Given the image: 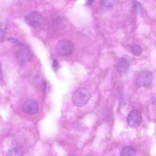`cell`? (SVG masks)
Instances as JSON below:
<instances>
[{
	"label": "cell",
	"instance_id": "8",
	"mask_svg": "<svg viewBox=\"0 0 156 156\" xmlns=\"http://www.w3.org/2000/svg\"><path fill=\"white\" fill-rule=\"evenodd\" d=\"M129 64L127 60L123 57L120 58L117 63L116 68L118 71L121 74L127 73L129 68Z\"/></svg>",
	"mask_w": 156,
	"mask_h": 156
},
{
	"label": "cell",
	"instance_id": "2",
	"mask_svg": "<svg viewBox=\"0 0 156 156\" xmlns=\"http://www.w3.org/2000/svg\"><path fill=\"white\" fill-rule=\"evenodd\" d=\"M74 50L73 43L70 41L63 39L59 41L56 46V51L61 56H68L70 55Z\"/></svg>",
	"mask_w": 156,
	"mask_h": 156
},
{
	"label": "cell",
	"instance_id": "11",
	"mask_svg": "<svg viewBox=\"0 0 156 156\" xmlns=\"http://www.w3.org/2000/svg\"><path fill=\"white\" fill-rule=\"evenodd\" d=\"M129 49L132 53L136 56H139L141 53V47L137 45L133 44L129 46Z\"/></svg>",
	"mask_w": 156,
	"mask_h": 156
},
{
	"label": "cell",
	"instance_id": "12",
	"mask_svg": "<svg viewBox=\"0 0 156 156\" xmlns=\"http://www.w3.org/2000/svg\"><path fill=\"white\" fill-rule=\"evenodd\" d=\"M133 11L136 13L142 14L143 9L141 4L136 1H133Z\"/></svg>",
	"mask_w": 156,
	"mask_h": 156
},
{
	"label": "cell",
	"instance_id": "10",
	"mask_svg": "<svg viewBox=\"0 0 156 156\" xmlns=\"http://www.w3.org/2000/svg\"><path fill=\"white\" fill-rule=\"evenodd\" d=\"M6 156H23V150L19 147H16L9 149L6 153Z\"/></svg>",
	"mask_w": 156,
	"mask_h": 156
},
{
	"label": "cell",
	"instance_id": "6",
	"mask_svg": "<svg viewBox=\"0 0 156 156\" xmlns=\"http://www.w3.org/2000/svg\"><path fill=\"white\" fill-rule=\"evenodd\" d=\"M23 109L24 112L29 115L36 114L38 111V105L37 101L32 99L26 101L23 106Z\"/></svg>",
	"mask_w": 156,
	"mask_h": 156
},
{
	"label": "cell",
	"instance_id": "4",
	"mask_svg": "<svg viewBox=\"0 0 156 156\" xmlns=\"http://www.w3.org/2000/svg\"><path fill=\"white\" fill-rule=\"evenodd\" d=\"M24 20L28 25L34 28L40 26L44 22L42 16L38 12L34 11L29 12L25 16Z\"/></svg>",
	"mask_w": 156,
	"mask_h": 156
},
{
	"label": "cell",
	"instance_id": "17",
	"mask_svg": "<svg viewBox=\"0 0 156 156\" xmlns=\"http://www.w3.org/2000/svg\"><path fill=\"white\" fill-rule=\"evenodd\" d=\"M93 1L92 0H88L87 1V3L88 5H91L93 3Z\"/></svg>",
	"mask_w": 156,
	"mask_h": 156
},
{
	"label": "cell",
	"instance_id": "3",
	"mask_svg": "<svg viewBox=\"0 0 156 156\" xmlns=\"http://www.w3.org/2000/svg\"><path fill=\"white\" fill-rule=\"evenodd\" d=\"M152 79L153 75L151 72L147 70H143L138 73L136 80L138 86L147 87L151 84Z\"/></svg>",
	"mask_w": 156,
	"mask_h": 156
},
{
	"label": "cell",
	"instance_id": "1",
	"mask_svg": "<svg viewBox=\"0 0 156 156\" xmlns=\"http://www.w3.org/2000/svg\"><path fill=\"white\" fill-rule=\"evenodd\" d=\"M90 96V93L88 89L81 88L74 93L72 97V101L76 106H82L87 103Z\"/></svg>",
	"mask_w": 156,
	"mask_h": 156
},
{
	"label": "cell",
	"instance_id": "14",
	"mask_svg": "<svg viewBox=\"0 0 156 156\" xmlns=\"http://www.w3.org/2000/svg\"><path fill=\"white\" fill-rule=\"evenodd\" d=\"M8 41L14 44L19 47L22 46L25 44L23 42L15 38H9L8 39Z\"/></svg>",
	"mask_w": 156,
	"mask_h": 156
},
{
	"label": "cell",
	"instance_id": "7",
	"mask_svg": "<svg viewBox=\"0 0 156 156\" xmlns=\"http://www.w3.org/2000/svg\"><path fill=\"white\" fill-rule=\"evenodd\" d=\"M19 47L20 48L17 51L16 53L18 60L22 63H25L30 61L31 55L26 45L25 44Z\"/></svg>",
	"mask_w": 156,
	"mask_h": 156
},
{
	"label": "cell",
	"instance_id": "13",
	"mask_svg": "<svg viewBox=\"0 0 156 156\" xmlns=\"http://www.w3.org/2000/svg\"><path fill=\"white\" fill-rule=\"evenodd\" d=\"M101 4L106 7H111L115 5L117 1L116 0H102L101 1Z\"/></svg>",
	"mask_w": 156,
	"mask_h": 156
},
{
	"label": "cell",
	"instance_id": "5",
	"mask_svg": "<svg viewBox=\"0 0 156 156\" xmlns=\"http://www.w3.org/2000/svg\"><path fill=\"white\" fill-rule=\"evenodd\" d=\"M142 120L141 114L137 110H133L130 112L126 118L127 123L131 128L138 127L140 124Z\"/></svg>",
	"mask_w": 156,
	"mask_h": 156
},
{
	"label": "cell",
	"instance_id": "18",
	"mask_svg": "<svg viewBox=\"0 0 156 156\" xmlns=\"http://www.w3.org/2000/svg\"><path fill=\"white\" fill-rule=\"evenodd\" d=\"M76 156L73 155H72V156Z\"/></svg>",
	"mask_w": 156,
	"mask_h": 156
},
{
	"label": "cell",
	"instance_id": "16",
	"mask_svg": "<svg viewBox=\"0 0 156 156\" xmlns=\"http://www.w3.org/2000/svg\"><path fill=\"white\" fill-rule=\"evenodd\" d=\"M52 66L53 69L56 70H57L58 69L59 67V64L57 59H55L53 60L52 63Z\"/></svg>",
	"mask_w": 156,
	"mask_h": 156
},
{
	"label": "cell",
	"instance_id": "9",
	"mask_svg": "<svg viewBox=\"0 0 156 156\" xmlns=\"http://www.w3.org/2000/svg\"><path fill=\"white\" fill-rule=\"evenodd\" d=\"M136 151L132 147L126 146L121 150L120 156H136Z\"/></svg>",
	"mask_w": 156,
	"mask_h": 156
},
{
	"label": "cell",
	"instance_id": "15",
	"mask_svg": "<svg viewBox=\"0 0 156 156\" xmlns=\"http://www.w3.org/2000/svg\"><path fill=\"white\" fill-rule=\"evenodd\" d=\"M7 27L6 23L2 25L1 27L0 31V38L1 40H3L5 37L6 33V30Z\"/></svg>",
	"mask_w": 156,
	"mask_h": 156
}]
</instances>
